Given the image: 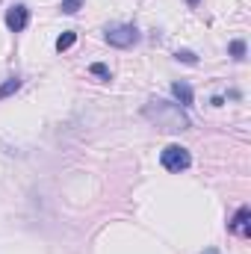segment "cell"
I'll return each instance as SVG.
<instances>
[{
    "mask_svg": "<svg viewBox=\"0 0 251 254\" xmlns=\"http://www.w3.org/2000/svg\"><path fill=\"white\" fill-rule=\"evenodd\" d=\"M142 116H145L151 125H157L160 130H169V133L187 130V127L192 125L189 116H187V110H184L181 104H169V101H160V98L148 101L145 110H142Z\"/></svg>",
    "mask_w": 251,
    "mask_h": 254,
    "instance_id": "6da1fadb",
    "label": "cell"
},
{
    "mask_svg": "<svg viewBox=\"0 0 251 254\" xmlns=\"http://www.w3.org/2000/svg\"><path fill=\"white\" fill-rule=\"evenodd\" d=\"M160 163H163V169H169V172H187L189 163H192V157H189L187 148H181V145H169V148H163Z\"/></svg>",
    "mask_w": 251,
    "mask_h": 254,
    "instance_id": "7a4b0ae2",
    "label": "cell"
},
{
    "mask_svg": "<svg viewBox=\"0 0 251 254\" xmlns=\"http://www.w3.org/2000/svg\"><path fill=\"white\" fill-rule=\"evenodd\" d=\"M107 42L113 45V48H133L136 42H139V30L133 27V24H116V27H110L107 30Z\"/></svg>",
    "mask_w": 251,
    "mask_h": 254,
    "instance_id": "3957f363",
    "label": "cell"
},
{
    "mask_svg": "<svg viewBox=\"0 0 251 254\" xmlns=\"http://www.w3.org/2000/svg\"><path fill=\"white\" fill-rule=\"evenodd\" d=\"M27 24H30V9H27L24 3H18V6H12V9L6 12V27H9L12 33L27 30Z\"/></svg>",
    "mask_w": 251,
    "mask_h": 254,
    "instance_id": "277c9868",
    "label": "cell"
},
{
    "mask_svg": "<svg viewBox=\"0 0 251 254\" xmlns=\"http://www.w3.org/2000/svg\"><path fill=\"white\" fill-rule=\"evenodd\" d=\"M228 228H231L237 237H243V240L251 237V210H249V207H240V210H237V216L228 222Z\"/></svg>",
    "mask_w": 251,
    "mask_h": 254,
    "instance_id": "5b68a950",
    "label": "cell"
},
{
    "mask_svg": "<svg viewBox=\"0 0 251 254\" xmlns=\"http://www.w3.org/2000/svg\"><path fill=\"white\" fill-rule=\"evenodd\" d=\"M172 95H175V101H178L184 110L192 107V98H195V95H192V86H189V83H175V86H172Z\"/></svg>",
    "mask_w": 251,
    "mask_h": 254,
    "instance_id": "8992f818",
    "label": "cell"
},
{
    "mask_svg": "<svg viewBox=\"0 0 251 254\" xmlns=\"http://www.w3.org/2000/svg\"><path fill=\"white\" fill-rule=\"evenodd\" d=\"M18 89H21V80H18V77H9V80L0 86V101H3V98H9V95H15Z\"/></svg>",
    "mask_w": 251,
    "mask_h": 254,
    "instance_id": "52a82bcc",
    "label": "cell"
},
{
    "mask_svg": "<svg viewBox=\"0 0 251 254\" xmlns=\"http://www.w3.org/2000/svg\"><path fill=\"white\" fill-rule=\"evenodd\" d=\"M74 42H77V33H71V30H68V33H63V36L57 39V51L63 54V51H68V48H71Z\"/></svg>",
    "mask_w": 251,
    "mask_h": 254,
    "instance_id": "ba28073f",
    "label": "cell"
},
{
    "mask_svg": "<svg viewBox=\"0 0 251 254\" xmlns=\"http://www.w3.org/2000/svg\"><path fill=\"white\" fill-rule=\"evenodd\" d=\"M231 57L234 60H246V42H240V39L231 42Z\"/></svg>",
    "mask_w": 251,
    "mask_h": 254,
    "instance_id": "9c48e42d",
    "label": "cell"
},
{
    "mask_svg": "<svg viewBox=\"0 0 251 254\" xmlns=\"http://www.w3.org/2000/svg\"><path fill=\"white\" fill-rule=\"evenodd\" d=\"M89 71H92L95 77H104V80H110V77H113V74H110V68H107L104 63H95V65H89Z\"/></svg>",
    "mask_w": 251,
    "mask_h": 254,
    "instance_id": "30bf717a",
    "label": "cell"
},
{
    "mask_svg": "<svg viewBox=\"0 0 251 254\" xmlns=\"http://www.w3.org/2000/svg\"><path fill=\"white\" fill-rule=\"evenodd\" d=\"M175 57H178V63H187V65H195V63H198V57H195L192 51H178Z\"/></svg>",
    "mask_w": 251,
    "mask_h": 254,
    "instance_id": "8fae6325",
    "label": "cell"
},
{
    "mask_svg": "<svg viewBox=\"0 0 251 254\" xmlns=\"http://www.w3.org/2000/svg\"><path fill=\"white\" fill-rule=\"evenodd\" d=\"M80 6H83V0H65V3H63V12H65V15H74Z\"/></svg>",
    "mask_w": 251,
    "mask_h": 254,
    "instance_id": "7c38bea8",
    "label": "cell"
},
{
    "mask_svg": "<svg viewBox=\"0 0 251 254\" xmlns=\"http://www.w3.org/2000/svg\"><path fill=\"white\" fill-rule=\"evenodd\" d=\"M204 254H222V252H216V249H207V252H204Z\"/></svg>",
    "mask_w": 251,
    "mask_h": 254,
    "instance_id": "4fadbf2b",
    "label": "cell"
},
{
    "mask_svg": "<svg viewBox=\"0 0 251 254\" xmlns=\"http://www.w3.org/2000/svg\"><path fill=\"white\" fill-rule=\"evenodd\" d=\"M187 3H189V6H198V0H187Z\"/></svg>",
    "mask_w": 251,
    "mask_h": 254,
    "instance_id": "5bb4252c",
    "label": "cell"
}]
</instances>
